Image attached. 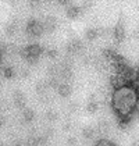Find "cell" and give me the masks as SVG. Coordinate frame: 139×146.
Returning a JSON list of instances; mask_svg holds the SVG:
<instances>
[{
  "mask_svg": "<svg viewBox=\"0 0 139 146\" xmlns=\"http://www.w3.org/2000/svg\"><path fill=\"white\" fill-rule=\"evenodd\" d=\"M28 32L31 35H34V36H39L43 32V25L40 23H38V21H31L28 24Z\"/></svg>",
  "mask_w": 139,
  "mask_h": 146,
  "instance_id": "6da1fadb",
  "label": "cell"
},
{
  "mask_svg": "<svg viewBox=\"0 0 139 146\" xmlns=\"http://www.w3.org/2000/svg\"><path fill=\"white\" fill-rule=\"evenodd\" d=\"M40 52H42L40 46L31 45L29 47H26V50H25V56L28 57V58H36V57H39Z\"/></svg>",
  "mask_w": 139,
  "mask_h": 146,
  "instance_id": "7a4b0ae2",
  "label": "cell"
},
{
  "mask_svg": "<svg viewBox=\"0 0 139 146\" xmlns=\"http://www.w3.org/2000/svg\"><path fill=\"white\" fill-rule=\"evenodd\" d=\"M70 92H71V88H70L68 85H61V86H58V93H60L61 96H68Z\"/></svg>",
  "mask_w": 139,
  "mask_h": 146,
  "instance_id": "3957f363",
  "label": "cell"
},
{
  "mask_svg": "<svg viewBox=\"0 0 139 146\" xmlns=\"http://www.w3.org/2000/svg\"><path fill=\"white\" fill-rule=\"evenodd\" d=\"M14 98H15V103H17V106H24L25 99H24V95L21 93V92H17Z\"/></svg>",
  "mask_w": 139,
  "mask_h": 146,
  "instance_id": "277c9868",
  "label": "cell"
},
{
  "mask_svg": "<svg viewBox=\"0 0 139 146\" xmlns=\"http://www.w3.org/2000/svg\"><path fill=\"white\" fill-rule=\"evenodd\" d=\"M24 118H25V121H31V120L34 118V111L29 110V109H26V110L24 111Z\"/></svg>",
  "mask_w": 139,
  "mask_h": 146,
  "instance_id": "5b68a950",
  "label": "cell"
},
{
  "mask_svg": "<svg viewBox=\"0 0 139 146\" xmlns=\"http://www.w3.org/2000/svg\"><path fill=\"white\" fill-rule=\"evenodd\" d=\"M11 75H13V70L11 68H6V70H4V77L9 78V77H11Z\"/></svg>",
  "mask_w": 139,
  "mask_h": 146,
  "instance_id": "8992f818",
  "label": "cell"
},
{
  "mask_svg": "<svg viewBox=\"0 0 139 146\" xmlns=\"http://www.w3.org/2000/svg\"><path fill=\"white\" fill-rule=\"evenodd\" d=\"M88 36H89L91 39H93V38L96 36V31H89V32H88Z\"/></svg>",
  "mask_w": 139,
  "mask_h": 146,
  "instance_id": "52a82bcc",
  "label": "cell"
},
{
  "mask_svg": "<svg viewBox=\"0 0 139 146\" xmlns=\"http://www.w3.org/2000/svg\"><path fill=\"white\" fill-rule=\"evenodd\" d=\"M47 117H49L50 120H54V118H56V114H54V113H49V114H47Z\"/></svg>",
  "mask_w": 139,
  "mask_h": 146,
  "instance_id": "ba28073f",
  "label": "cell"
},
{
  "mask_svg": "<svg viewBox=\"0 0 139 146\" xmlns=\"http://www.w3.org/2000/svg\"><path fill=\"white\" fill-rule=\"evenodd\" d=\"M99 145H111V142H107V141H100V142H99Z\"/></svg>",
  "mask_w": 139,
  "mask_h": 146,
  "instance_id": "9c48e42d",
  "label": "cell"
},
{
  "mask_svg": "<svg viewBox=\"0 0 139 146\" xmlns=\"http://www.w3.org/2000/svg\"><path fill=\"white\" fill-rule=\"evenodd\" d=\"M89 110L92 111V110H96V106H95V103H93L92 106H89Z\"/></svg>",
  "mask_w": 139,
  "mask_h": 146,
  "instance_id": "30bf717a",
  "label": "cell"
},
{
  "mask_svg": "<svg viewBox=\"0 0 139 146\" xmlns=\"http://www.w3.org/2000/svg\"><path fill=\"white\" fill-rule=\"evenodd\" d=\"M61 4H66V3H68V0H58Z\"/></svg>",
  "mask_w": 139,
  "mask_h": 146,
  "instance_id": "8fae6325",
  "label": "cell"
},
{
  "mask_svg": "<svg viewBox=\"0 0 139 146\" xmlns=\"http://www.w3.org/2000/svg\"><path fill=\"white\" fill-rule=\"evenodd\" d=\"M3 124H4V120H3V118H1V117H0V127H1V125H3Z\"/></svg>",
  "mask_w": 139,
  "mask_h": 146,
  "instance_id": "7c38bea8",
  "label": "cell"
}]
</instances>
